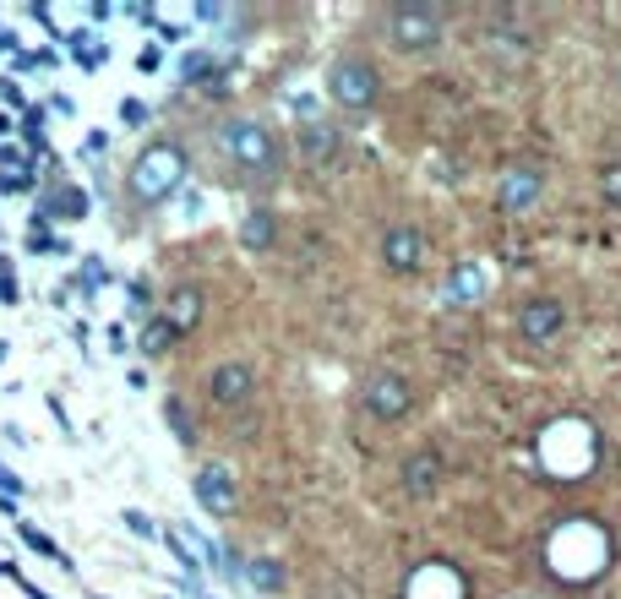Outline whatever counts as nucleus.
<instances>
[{"mask_svg":"<svg viewBox=\"0 0 621 599\" xmlns=\"http://www.w3.org/2000/svg\"><path fill=\"white\" fill-rule=\"evenodd\" d=\"M218 158L229 163L235 180L268 185V180H279V169H284V143H279V132H273L268 121L235 115V121L218 126Z\"/></svg>","mask_w":621,"mask_h":599,"instance_id":"obj_1","label":"nucleus"},{"mask_svg":"<svg viewBox=\"0 0 621 599\" xmlns=\"http://www.w3.org/2000/svg\"><path fill=\"white\" fill-rule=\"evenodd\" d=\"M185 169H191V158H185L180 143H148V148L137 152V163L126 169V191L143 207H158V202H169L185 185Z\"/></svg>","mask_w":621,"mask_h":599,"instance_id":"obj_2","label":"nucleus"},{"mask_svg":"<svg viewBox=\"0 0 621 599\" xmlns=\"http://www.w3.org/2000/svg\"><path fill=\"white\" fill-rule=\"evenodd\" d=\"M382 27H387V44L393 49L426 55L448 33V5H437V0H404V5H387L382 11Z\"/></svg>","mask_w":621,"mask_h":599,"instance_id":"obj_3","label":"nucleus"},{"mask_svg":"<svg viewBox=\"0 0 621 599\" xmlns=\"http://www.w3.org/2000/svg\"><path fill=\"white\" fill-rule=\"evenodd\" d=\"M327 99L349 115H365L376 99H382V77L365 55H338L332 71H327Z\"/></svg>","mask_w":621,"mask_h":599,"instance_id":"obj_4","label":"nucleus"},{"mask_svg":"<svg viewBox=\"0 0 621 599\" xmlns=\"http://www.w3.org/2000/svg\"><path fill=\"white\" fill-rule=\"evenodd\" d=\"M360 404H365V415H371V420L393 426V420H404V415L415 409V387H409L398 371H371V382H365Z\"/></svg>","mask_w":621,"mask_h":599,"instance_id":"obj_5","label":"nucleus"},{"mask_svg":"<svg viewBox=\"0 0 621 599\" xmlns=\"http://www.w3.org/2000/svg\"><path fill=\"white\" fill-rule=\"evenodd\" d=\"M251 393H257V371H251L246 360H224V365H213V376H207V398H213L218 409H240V404H251Z\"/></svg>","mask_w":621,"mask_h":599,"instance_id":"obj_6","label":"nucleus"},{"mask_svg":"<svg viewBox=\"0 0 621 599\" xmlns=\"http://www.w3.org/2000/svg\"><path fill=\"white\" fill-rule=\"evenodd\" d=\"M382 262H387L393 273H415V268L426 262V235H420L415 224H393V229L382 235Z\"/></svg>","mask_w":621,"mask_h":599,"instance_id":"obj_7","label":"nucleus"},{"mask_svg":"<svg viewBox=\"0 0 621 599\" xmlns=\"http://www.w3.org/2000/svg\"><path fill=\"white\" fill-rule=\"evenodd\" d=\"M540 191H545V174L540 169H507L501 185H496V207L501 213H529L540 202Z\"/></svg>","mask_w":621,"mask_h":599,"instance_id":"obj_8","label":"nucleus"},{"mask_svg":"<svg viewBox=\"0 0 621 599\" xmlns=\"http://www.w3.org/2000/svg\"><path fill=\"white\" fill-rule=\"evenodd\" d=\"M562 327H567V310H562V300H529V305L518 310V332H523L529 343H551Z\"/></svg>","mask_w":621,"mask_h":599,"instance_id":"obj_9","label":"nucleus"},{"mask_svg":"<svg viewBox=\"0 0 621 599\" xmlns=\"http://www.w3.org/2000/svg\"><path fill=\"white\" fill-rule=\"evenodd\" d=\"M196 501L213 512V518H229L235 512V479L224 463H202L196 468Z\"/></svg>","mask_w":621,"mask_h":599,"instance_id":"obj_10","label":"nucleus"},{"mask_svg":"<svg viewBox=\"0 0 621 599\" xmlns=\"http://www.w3.org/2000/svg\"><path fill=\"white\" fill-rule=\"evenodd\" d=\"M437 485H442V457H437L431 448L409 452V457H404V490H409L415 501H431Z\"/></svg>","mask_w":621,"mask_h":599,"instance_id":"obj_11","label":"nucleus"},{"mask_svg":"<svg viewBox=\"0 0 621 599\" xmlns=\"http://www.w3.org/2000/svg\"><path fill=\"white\" fill-rule=\"evenodd\" d=\"M158 316L174 327V338H180V332H191V327L202 321V290H191V284L169 290V300H163V310H158Z\"/></svg>","mask_w":621,"mask_h":599,"instance_id":"obj_12","label":"nucleus"},{"mask_svg":"<svg viewBox=\"0 0 621 599\" xmlns=\"http://www.w3.org/2000/svg\"><path fill=\"white\" fill-rule=\"evenodd\" d=\"M273 240H279V218H273L268 207L246 213V224H240V246H246V251H268Z\"/></svg>","mask_w":621,"mask_h":599,"instance_id":"obj_13","label":"nucleus"},{"mask_svg":"<svg viewBox=\"0 0 621 599\" xmlns=\"http://www.w3.org/2000/svg\"><path fill=\"white\" fill-rule=\"evenodd\" d=\"M301 152H306L310 163H327V158L338 152V126H327V121L301 126Z\"/></svg>","mask_w":621,"mask_h":599,"instance_id":"obj_14","label":"nucleus"},{"mask_svg":"<svg viewBox=\"0 0 621 599\" xmlns=\"http://www.w3.org/2000/svg\"><path fill=\"white\" fill-rule=\"evenodd\" d=\"M44 213H55V218H82V213H88V196H82L77 185H55V191L44 196Z\"/></svg>","mask_w":621,"mask_h":599,"instance_id":"obj_15","label":"nucleus"},{"mask_svg":"<svg viewBox=\"0 0 621 599\" xmlns=\"http://www.w3.org/2000/svg\"><path fill=\"white\" fill-rule=\"evenodd\" d=\"M246 578H251L257 595H279V589H284V567H279L273 556H257V562L246 567Z\"/></svg>","mask_w":621,"mask_h":599,"instance_id":"obj_16","label":"nucleus"},{"mask_svg":"<svg viewBox=\"0 0 621 599\" xmlns=\"http://www.w3.org/2000/svg\"><path fill=\"white\" fill-rule=\"evenodd\" d=\"M137 343H143V354H154L158 360V354L174 343V327H169L163 316H154V321H143V338H137Z\"/></svg>","mask_w":621,"mask_h":599,"instance_id":"obj_17","label":"nucleus"},{"mask_svg":"<svg viewBox=\"0 0 621 599\" xmlns=\"http://www.w3.org/2000/svg\"><path fill=\"white\" fill-rule=\"evenodd\" d=\"M163 420L174 426V437H180L185 448H196V426H191V415H185V404H180V398H169V404H163Z\"/></svg>","mask_w":621,"mask_h":599,"instance_id":"obj_18","label":"nucleus"},{"mask_svg":"<svg viewBox=\"0 0 621 599\" xmlns=\"http://www.w3.org/2000/svg\"><path fill=\"white\" fill-rule=\"evenodd\" d=\"M16 534H22V545H27V551H38V556H55V562H66V556H60V545H55V540H49L44 529H33V523H22Z\"/></svg>","mask_w":621,"mask_h":599,"instance_id":"obj_19","label":"nucleus"},{"mask_svg":"<svg viewBox=\"0 0 621 599\" xmlns=\"http://www.w3.org/2000/svg\"><path fill=\"white\" fill-rule=\"evenodd\" d=\"M27 251H60V240L49 235V218H44V213L27 224Z\"/></svg>","mask_w":621,"mask_h":599,"instance_id":"obj_20","label":"nucleus"},{"mask_svg":"<svg viewBox=\"0 0 621 599\" xmlns=\"http://www.w3.org/2000/svg\"><path fill=\"white\" fill-rule=\"evenodd\" d=\"M600 191H606L611 207H621V163H606V169H600Z\"/></svg>","mask_w":621,"mask_h":599,"instance_id":"obj_21","label":"nucleus"},{"mask_svg":"<svg viewBox=\"0 0 621 599\" xmlns=\"http://www.w3.org/2000/svg\"><path fill=\"white\" fill-rule=\"evenodd\" d=\"M468 295H479V273L474 268L459 273V284H448V300H468Z\"/></svg>","mask_w":621,"mask_h":599,"instance_id":"obj_22","label":"nucleus"},{"mask_svg":"<svg viewBox=\"0 0 621 599\" xmlns=\"http://www.w3.org/2000/svg\"><path fill=\"white\" fill-rule=\"evenodd\" d=\"M295 121H301V126H316V121H321V99L301 93V99H295Z\"/></svg>","mask_w":621,"mask_h":599,"instance_id":"obj_23","label":"nucleus"},{"mask_svg":"<svg viewBox=\"0 0 621 599\" xmlns=\"http://www.w3.org/2000/svg\"><path fill=\"white\" fill-rule=\"evenodd\" d=\"M213 71V55H185V66H180V77L191 82V77H207Z\"/></svg>","mask_w":621,"mask_h":599,"instance_id":"obj_24","label":"nucleus"},{"mask_svg":"<svg viewBox=\"0 0 621 599\" xmlns=\"http://www.w3.org/2000/svg\"><path fill=\"white\" fill-rule=\"evenodd\" d=\"M121 121H126V126H143V121H148V104H143V99H126V104H121Z\"/></svg>","mask_w":621,"mask_h":599,"instance_id":"obj_25","label":"nucleus"},{"mask_svg":"<svg viewBox=\"0 0 621 599\" xmlns=\"http://www.w3.org/2000/svg\"><path fill=\"white\" fill-rule=\"evenodd\" d=\"M77 66H88V71H99V66H104V49H99V44H88V49H77Z\"/></svg>","mask_w":621,"mask_h":599,"instance_id":"obj_26","label":"nucleus"},{"mask_svg":"<svg viewBox=\"0 0 621 599\" xmlns=\"http://www.w3.org/2000/svg\"><path fill=\"white\" fill-rule=\"evenodd\" d=\"M0 300H16V284H11V268L0 262Z\"/></svg>","mask_w":621,"mask_h":599,"instance_id":"obj_27","label":"nucleus"},{"mask_svg":"<svg viewBox=\"0 0 621 599\" xmlns=\"http://www.w3.org/2000/svg\"><path fill=\"white\" fill-rule=\"evenodd\" d=\"M0 485H5V490H11V496H22V479H16V474H11V468H5V463H0Z\"/></svg>","mask_w":621,"mask_h":599,"instance_id":"obj_28","label":"nucleus"}]
</instances>
